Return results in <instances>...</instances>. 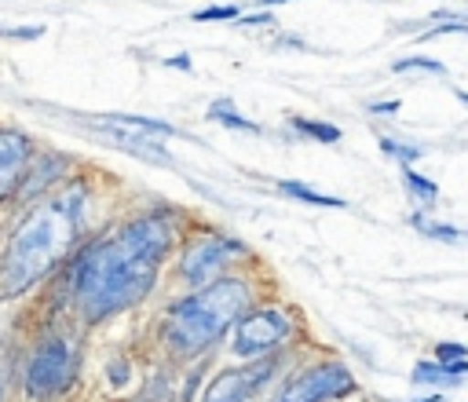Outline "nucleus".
I'll return each mask as SVG.
<instances>
[{
  "instance_id": "393cba45",
  "label": "nucleus",
  "mask_w": 468,
  "mask_h": 402,
  "mask_svg": "<svg viewBox=\"0 0 468 402\" xmlns=\"http://www.w3.org/2000/svg\"><path fill=\"white\" fill-rule=\"evenodd\" d=\"M4 384H7V365L0 362V398H4Z\"/></svg>"
},
{
  "instance_id": "6ab92c4d",
  "label": "nucleus",
  "mask_w": 468,
  "mask_h": 402,
  "mask_svg": "<svg viewBox=\"0 0 468 402\" xmlns=\"http://www.w3.org/2000/svg\"><path fill=\"white\" fill-rule=\"evenodd\" d=\"M461 358H468V347H464V344H453V340L435 344V362L450 365V362H461Z\"/></svg>"
},
{
  "instance_id": "0eeeda50",
  "label": "nucleus",
  "mask_w": 468,
  "mask_h": 402,
  "mask_svg": "<svg viewBox=\"0 0 468 402\" xmlns=\"http://www.w3.org/2000/svg\"><path fill=\"white\" fill-rule=\"evenodd\" d=\"M355 391H358V384H355L351 369L344 362L329 358V362H314V365L300 369L296 376H289L274 402H336Z\"/></svg>"
},
{
  "instance_id": "1a4fd4ad",
  "label": "nucleus",
  "mask_w": 468,
  "mask_h": 402,
  "mask_svg": "<svg viewBox=\"0 0 468 402\" xmlns=\"http://www.w3.org/2000/svg\"><path fill=\"white\" fill-rule=\"evenodd\" d=\"M29 135L15 132V128H0V201L11 197V190H18L22 175L29 172Z\"/></svg>"
},
{
  "instance_id": "412c9836",
  "label": "nucleus",
  "mask_w": 468,
  "mask_h": 402,
  "mask_svg": "<svg viewBox=\"0 0 468 402\" xmlns=\"http://www.w3.org/2000/svg\"><path fill=\"white\" fill-rule=\"evenodd\" d=\"M399 106H402L399 99H384V102H369V113H373V117H391Z\"/></svg>"
},
{
  "instance_id": "f8f14e48",
  "label": "nucleus",
  "mask_w": 468,
  "mask_h": 402,
  "mask_svg": "<svg viewBox=\"0 0 468 402\" xmlns=\"http://www.w3.org/2000/svg\"><path fill=\"white\" fill-rule=\"evenodd\" d=\"M402 186L410 190V197H417L420 205H435L439 201V186L428 179V175H420L417 168H410V164H402Z\"/></svg>"
},
{
  "instance_id": "f3484780",
  "label": "nucleus",
  "mask_w": 468,
  "mask_h": 402,
  "mask_svg": "<svg viewBox=\"0 0 468 402\" xmlns=\"http://www.w3.org/2000/svg\"><path fill=\"white\" fill-rule=\"evenodd\" d=\"M377 143H380V150H384L388 157H395V161H402V164H413V161L424 153L420 146H413V143H399V139H391V135H380Z\"/></svg>"
},
{
  "instance_id": "9d476101",
  "label": "nucleus",
  "mask_w": 468,
  "mask_h": 402,
  "mask_svg": "<svg viewBox=\"0 0 468 402\" xmlns=\"http://www.w3.org/2000/svg\"><path fill=\"white\" fill-rule=\"evenodd\" d=\"M278 190H282L285 197L303 201V205H322V208H344V205H347L344 197H329V194H322V190H314V186H307V183H300V179H278Z\"/></svg>"
},
{
  "instance_id": "a878e982",
  "label": "nucleus",
  "mask_w": 468,
  "mask_h": 402,
  "mask_svg": "<svg viewBox=\"0 0 468 402\" xmlns=\"http://www.w3.org/2000/svg\"><path fill=\"white\" fill-rule=\"evenodd\" d=\"M420 402H442V395H428V398H420Z\"/></svg>"
},
{
  "instance_id": "20e7f679",
  "label": "nucleus",
  "mask_w": 468,
  "mask_h": 402,
  "mask_svg": "<svg viewBox=\"0 0 468 402\" xmlns=\"http://www.w3.org/2000/svg\"><path fill=\"white\" fill-rule=\"evenodd\" d=\"M77 376V344L62 333L55 336H44L29 362H26V373H22V387H26V398L33 402H48L55 395H62Z\"/></svg>"
},
{
  "instance_id": "9b49d317",
  "label": "nucleus",
  "mask_w": 468,
  "mask_h": 402,
  "mask_svg": "<svg viewBox=\"0 0 468 402\" xmlns=\"http://www.w3.org/2000/svg\"><path fill=\"white\" fill-rule=\"evenodd\" d=\"M208 121H216V124H223V128H238V132H260V124L249 121V117H241L230 99H216V102L208 106Z\"/></svg>"
},
{
  "instance_id": "f03ea898",
  "label": "nucleus",
  "mask_w": 468,
  "mask_h": 402,
  "mask_svg": "<svg viewBox=\"0 0 468 402\" xmlns=\"http://www.w3.org/2000/svg\"><path fill=\"white\" fill-rule=\"evenodd\" d=\"M88 219V186L66 183L62 190L37 201L11 230L0 256V300L22 296L40 285L77 245Z\"/></svg>"
},
{
  "instance_id": "b1692460",
  "label": "nucleus",
  "mask_w": 468,
  "mask_h": 402,
  "mask_svg": "<svg viewBox=\"0 0 468 402\" xmlns=\"http://www.w3.org/2000/svg\"><path fill=\"white\" fill-rule=\"evenodd\" d=\"M260 7H278V4H292V0H256Z\"/></svg>"
},
{
  "instance_id": "4be33fe9",
  "label": "nucleus",
  "mask_w": 468,
  "mask_h": 402,
  "mask_svg": "<svg viewBox=\"0 0 468 402\" xmlns=\"http://www.w3.org/2000/svg\"><path fill=\"white\" fill-rule=\"evenodd\" d=\"M278 18L271 15V11H256V15H249V18H241L238 26H274Z\"/></svg>"
},
{
  "instance_id": "39448f33",
  "label": "nucleus",
  "mask_w": 468,
  "mask_h": 402,
  "mask_svg": "<svg viewBox=\"0 0 468 402\" xmlns=\"http://www.w3.org/2000/svg\"><path fill=\"white\" fill-rule=\"evenodd\" d=\"M241 256H245V245L234 241L230 234L201 230L183 245V252L176 259V274H179V281L186 289H205V285L219 281L227 274V267L234 259H241Z\"/></svg>"
},
{
  "instance_id": "a211bd4d",
  "label": "nucleus",
  "mask_w": 468,
  "mask_h": 402,
  "mask_svg": "<svg viewBox=\"0 0 468 402\" xmlns=\"http://www.w3.org/2000/svg\"><path fill=\"white\" fill-rule=\"evenodd\" d=\"M238 15H241L238 4H212V7L194 11V22H227V18H238Z\"/></svg>"
},
{
  "instance_id": "dca6fc26",
  "label": "nucleus",
  "mask_w": 468,
  "mask_h": 402,
  "mask_svg": "<svg viewBox=\"0 0 468 402\" xmlns=\"http://www.w3.org/2000/svg\"><path fill=\"white\" fill-rule=\"evenodd\" d=\"M395 73H406V69H424V73H435V77H446L450 69H446V62H439V58H424V55H410V58H395V66H391Z\"/></svg>"
},
{
  "instance_id": "4468645a",
  "label": "nucleus",
  "mask_w": 468,
  "mask_h": 402,
  "mask_svg": "<svg viewBox=\"0 0 468 402\" xmlns=\"http://www.w3.org/2000/svg\"><path fill=\"white\" fill-rule=\"evenodd\" d=\"M410 227H417L424 238H439V241H461L464 238V230H457L450 223H439V219H428L424 212H413L410 216Z\"/></svg>"
},
{
  "instance_id": "f257e3e1",
  "label": "nucleus",
  "mask_w": 468,
  "mask_h": 402,
  "mask_svg": "<svg viewBox=\"0 0 468 402\" xmlns=\"http://www.w3.org/2000/svg\"><path fill=\"white\" fill-rule=\"evenodd\" d=\"M179 238V216L143 212L95 238L69 267V300L84 322H106L143 303Z\"/></svg>"
},
{
  "instance_id": "ddd939ff",
  "label": "nucleus",
  "mask_w": 468,
  "mask_h": 402,
  "mask_svg": "<svg viewBox=\"0 0 468 402\" xmlns=\"http://www.w3.org/2000/svg\"><path fill=\"white\" fill-rule=\"evenodd\" d=\"M289 128L314 139V143H340V128L329 121H311V117H289Z\"/></svg>"
},
{
  "instance_id": "bb28decb",
  "label": "nucleus",
  "mask_w": 468,
  "mask_h": 402,
  "mask_svg": "<svg viewBox=\"0 0 468 402\" xmlns=\"http://www.w3.org/2000/svg\"><path fill=\"white\" fill-rule=\"evenodd\" d=\"M457 99H461V102H464V106H468V91H464V88H461V91H457Z\"/></svg>"
},
{
  "instance_id": "5701e85b",
  "label": "nucleus",
  "mask_w": 468,
  "mask_h": 402,
  "mask_svg": "<svg viewBox=\"0 0 468 402\" xmlns=\"http://www.w3.org/2000/svg\"><path fill=\"white\" fill-rule=\"evenodd\" d=\"M168 66H179V69H190V58H186V55H176V58H168Z\"/></svg>"
},
{
  "instance_id": "423d86ee",
  "label": "nucleus",
  "mask_w": 468,
  "mask_h": 402,
  "mask_svg": "<svg viewBox=\"0 0 468 402\" xmlns=\"http://www.w3.org/2000/svg\"><path fill=\"white\" fill-rule=\"evenodd\" d=\"M296 333V318L282 307H249L230 329V351L245 362L274 354Z\"/></svg>"
},
{
  "instance_id": "2eb2a0df",
  "label": "nucleus",
  "mask_w": 468,
  "mask_h": 402,
  "mask_svg": "<svg viewBox=\"0 0 468 402\" xmlns=\"http://www.w3.org/2000/svg\"><path fill=\"white\" fill-rule=\"evenodd\" d=\"M410 376H413V384H457V380L446 373V365L435 362V358H431V362H417Z\"/></svg>"
},
{
  "instance_id": "7ed1b4c3",
  "label": "nucleus",
  "mask_w": 468,
  "mask_h": 402,
  "mask_svg": "<svg viewBox=\"0 0 468 402\" xmlns=\"http://www.w3.org/2000/svg\"><path fill=\"white\" fill-rule=\"evenodd\" d=\"M252 300H256V289L241 274H223L205 289H190L183 300H176L165 311V322H161L165 351L172 358L205 354L238 325V318L252 307Z\"/></svg>"
},
{
  "instance_id": "6e6552de",
  "label": "nucleus",
  "mask_w": 468,
  "mask_h": 402,
  "mask_svg": "<svg viewBox=\"0 0 468 402\" xmlns=\"http://www.w3.org/2000/svg\"><path fill=\"white\" fill-rule=\"evenodd\" d=\"M278 365V358L274 354H267V358H256V362H249V365H234V369H219L208 384H205V391H201V402H249V395L256 391V387H263V380L271 376V369Z\"/></svg>"
},
{
  "instance_id": "aec40b11",
  "label": "nucleus",
  "mask_w": 468,
  "mask_h": 402,
  "mask_svg": "<svg viewBox=\"0 0 468 402\" xmlns=\"http://www.w3.org/2000/svg\"><path fill=\"white\" fill-rule=\"evenodd\" d=\"M442 33H468V18L464 22H435L431 29H424V40L428 37H442Z\"/></svg>"
}]
</instances>
